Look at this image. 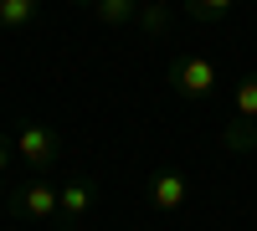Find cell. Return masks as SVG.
Segmentation results:
<instances>
[{
    "label": "cell",
    "instance_id": "6da1fadb",
    "mask_svg": "<svg viewBox=\"0 0 257 231\" xmlns=\"http://www.w3.org/2000/svg\"><path fill=\"white\" fill-rule=\"evenodd\" d=\"M170 88L190 103H206L216 93V62L201 57V52H175L170 57Z\"/></svg>",
    "mask_w": 257,
    "mask_h": 231
},
{
    "label": "cell",
    "instance_id": "7a4b0ae2",
    "mask_svg": "<svg viewBox=\"0 0 257 231\" xmlns=\"http://www.w3.org/2000/svg\"><path fill=\"white\" fill-rule=\"evenodd\" d=\"M6 205H11V216H21V221H52L57 205H62V190L52 180L31 175L26 185H11V190H6Z\"/></svg>",
    "mask_w": 257,
    "mask_h": 231
},
{
    "label": "cell",
    "instance_id": "3957f363",
    "mask_svg": "<svg viewBox=\"0 0 257 231\" xmlns=\"http://www.w3.org/2000/svg\"><path fill=\"white\" fill-rule=\"evenodd\" d=\"M62 154V139L57 129H47V123H21V134H16V159L26 164L31 175H47L52 164Z\"/></svg>",
    "mask_w": 257,
    "mask_h": 231
},
{
    "label": "cell",
    "instance_id": "277c9868",
    "mask_svg": "<svg viewBox=\"0 0 257 231\" xmlns=\"http://www.w3.org/2000/svg\"><path fill=\"white\" fill-rule=\"evenodd\" d=\"M93 200H98V185H93L88 175H72L67 185H62V205H57V216H62V226H67V231H77L82 221H88V211H93Z\"/></svg>",
    "mask_w": 257,
    "mask_h": 231
},
{
    "label": "cell",
    "instance_id": "5b68a950",
    "mask_svg": "<svg viewBox=\"0 0 257 231\" xmlns=\"http://www.w3.org/2000/svg\"><path fill=\"white\" fill-rule=\"evenodd\" d=\"M185 175H175V170H160L155 180H149V205H155V211H180L185 205Z\"/></svg>",
    "mask_w": 257,
    "mask_h": 231
},
{
    "label": "cell",
    "instance_id": "8992f818",
    "mask_svg": "<svg viewBox=\"0 0 257 231\" xmlns=\"http://www.w3.org/2000/svg\"><path fill=\"white\" fill-rule=\"evenodd\" d=\"M93 16L103 26H134L139 21V0H93Z\"/></svg>",
    "mask_w": 257,
    "mask_h": 231
},
{
    "label": "cell",
    "instance_id": "52a82bcc",
    "mask_svg": "<svg viewBox=\"0 0 257 231\" xmlns=\"http://www.w3.org/2000/svg\"><path fill=\"white\" fill-rule=\"evenodd\" d=\"M221 144L231 154H247V149H257V123L252 118H231L226 129H221Z\"/></svg>",
    "mask_w": 257,
    "mask_h": 231
},
{
    "label": "cell",
    "instance_id": "ba28073f",
    "mask_svg": "<svg viewBox=\"0 0 257 231\" xmlns=\"http://www.w3.org/2000/svg\"><path fill=\"white\" fill-rule=\"evenodd\" d=\"M41 11V0H0V26L6 31H21V26H31Z\"/></svg>",
    "mask_w": 257,
    "mask_h": 231
},
{
    "label": "cell",
    "instance_id": "9c48e42d",
    "mask_svg": "<svg viewBox=\"0 0 257 231\" xmlns=\"http://www.w3.org/2000/svg\"><path fill=\"white\" fill-rule=\"evenodd\" d=\"M180 6H185L190 21H201V26H216V21L231 16V6H237V0H180Z\"/></svg>",
    "mask_w": 257,
    "mask_h": 231
},
{
    "label": "cell",
    "instance_id": "30bf717a",
    "mask_svg": "<svg viewBox=\"0 0 257 231\" xmlns=\"http://www.w3.org/2000/svg\"><path fill=\"white\" fill-rule=\"evenodd\" d=\"M165 26H170V11H165V0H144L139 6V31L155 41V36H165Z\"/></svg>",
    "mask_w": 257,
    "mask_h": 231
},
{
    "label": "cell",
    "instance_id": "8fae6325",
    "mask_svg": "<svg viewBox=\"0 0 257 231\" xmlns=\"http://www.w3.org/2000/svg\"><path fill=\"white\" fill-rule=\"evenodd\" d=\"M231 108H237V118H252V123H257V72L237 82V93H231Z\"/></svg>",
    "mask_w": 257,
    "mask_h": 231
},
{
    "label": "cell",
    "instance_id": "7c38bea8",
    "mask_svg": "<svg viewBox=\"0 0 257 231\" xmlns=\"http://www.w3.org/2000/svg\"><path fill=\"white\" fill-rule=\"evenodd\" d=\"M11 170V134H0V175Z\"/></svg>",
    "mask_w": 257,
    "mask_h": 231
},
{
    "label": "cell",
    "instance_id": "4fadbf2b",
    "mask_svg": "<svg viewBox=\"0 0 257 231\" xmlns=\"http://www.w3.org/2000/svg\"><path fill=\"white\" fill-rule=\"evenodd\" d=\"M72 6H93V0H72Z\"/></svg>",
    "mask_w": 257,
    "mask_h": 231
},
{
    "label": "cell",
    "instance_id": "5bb4252c",
    "mask_svg": "<svg viewBox=\"0 0 257 231\" xmlns=\"http://www.w3.org/2000/svg\"><path fill=\"white\" fill-rule=\"evenodd\" d=\"M139 6H144V0H139Z\"/></svg>",
    "mask_w": 257,
    "mask_h": 231
}]
</instances>
